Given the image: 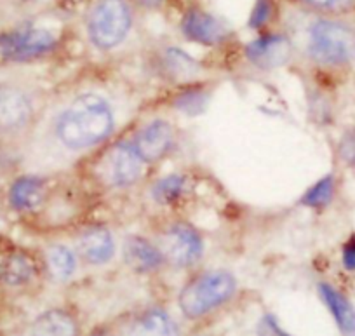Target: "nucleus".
<instances>
[{"label": "nucleus", "mask_w": 355, "mask_h": 336, "mask_svg": "<svg viewBox=\"0 0 355 336\" xmlns=\"http://www.w3.org/2000/svg\"><path fill=\"white\" fill-rule=\"evenodd\" d=\"M125 128L121 105L108 85H80L60 96L47 136L63 162H85Z\"/></svg>", "instance_id": "obj_1"}, {"label": "nucleus", "mask_w": 355, "mask_h": 336, "mask_svg": "<svg viewBox=\"0 0 355 336\" xmlns=\"http://www.w3.org/2000/svg\"><path fill=\"white\" fill-rule=\"evenodd\" d=\"M124 131L85 160V169L103 192H131L146 185L152 174Z\"/></svg>", "instance_id": "obj_2"}, {"label": "nucleus", "mask_w": 355, "mask_h": 336, "mask_svg": "<svg viewBox=\"0 0 355 336\" xmlns=\"http://www.w3.org/2000/svg\"><path fill=\"white\" fill-rule=\"evenodd\" d=\"M239 293V279L228 269H197L180 293L178 308L190 321H199L230 303Z\"/></svg>", "instance_id": "obj_3"}, {"label": "nucleus", "mask_w": 355, "mask_h": 336, "mask_svg": "<svg viewBox=\"0 0 355 336\" xmlns=\"http://www.w3.org/2000/svg\"><path fill=\"white\" fill-rule=\"evenodd\" d=\"M152 237L162 251L167 270L196 272L202 265L206 256V239L189 219L180 216L160 219L159 225L153 228Z\"/></svg>", "instance_id": "obj_4"}, {"label": "nucleus", "mask_w": 355, "mask_h": 336, "mask_svg": "<svg viewBox=\"0 0 355 336\" xmlns=\"http://www.w3.org/2000/svg\"><path fill=\"white\" fill-rule=\"evenodd\" d=\"M124 133L150 171L173 157L180 146V129L173 119L164 114L136 119Z\"/></svg>", "instance_id": "obj_5"}, {"label": "nucleus", "mask_w": 355, "mask_h": 336, "mask_svg": "<svg viewBox=\"0 0 355 336\" xmlns=\"http://www.w3.org/2000/svg\"><path fill=\"white\" fill-rule=\"evenodd\" d=\"M305 53L317 67H347L355 60V32L343 23L317 19L306 30Z\"/></svg>", "instance_id": "obj_6"}, {"label": "nucleus", "mask_w": 355, "mask_h": 336, "mask_svg": "<svg viewBox=\"0 0 355 336\" xmlns=\"http://www.w3.org/2000/svg\"><path fill=\"white\" fill-rule=\"evenodd\" d=\"M132 9L125 0H98L89 11L85 30L89 42L101 53L119 49L132 30Z\"/></svg>", "instance_id": "obj_7"}, {"label": "nucleus", "mask_w": 355, "mask_h": 336, "mask_svg": "<svg viewBox=\"0 0 355 336\" xmlns=\"http://www.w3.org/2000/svg\"><path fill=\"white\" fill-rule=\"evenodd\" d=\"M60 46L56 33L44 26H19L0 33V58L11 63H32L51 56Z\"/></svg>", "instance_id": "obj_8"}, {"label": "nucleus", "mask_w": 355, "mask_h": 336, "mask_svg": "<svg viewBox=\"0 0 355 336\" xmlns=\"http://www.w3.org/2000/svg\"><path fill=\"white\" fill-rule=\"evenodd\" d=\"M71 246L80 258L82 267L105 269L121 255V242L108 225L84 223L75 228L70 239Z\"/></svg>", "instance_id": "obj_9"}, {"label": "nucleus", "mask_w": 355, "mask_h": 336, "mask_svg": "<svg viewBox=\"0 0 355 336\" xmlns=\"http://www.w3.org/2000/svg\"><path fill=\"white\" fill-rule=\"evenodd\" d=\"M145 187L150 204L162 211L176 212L192 199L196 192V176L183 169L169 171L150 178Z\"/></svg>", "instance_id": "obj_10"}, {"label": "nucleus", "mask_w": 355, "mask_h": 336, "mask_svg": "<svg viewBox=\"0 0 355 336\" xmlns=\"http://www.w3.org/2000/svg\"><path fill=\"white\" fill-rule=\"evenodd\" d=\"M153 70L159 78L171 84V89L209 81L207 68L182 47L169 46L160 49L155 56Z\"/></svg>", "instance_id": "obj_11"}, {"label": "nucleus", "mask_w": 355, "mask_h": 336, "mask_svg": "<svg viewBox=\"0 0 355 336\" xmlns=\"http://www.w3.org/2000/svg\"><path fill=\"white\" fill-rule=\"evenodd\" d=\"M121 260L128 270L139 277H153L167 270L166 260L152 235L128 234L121 242Z\"/></svg>", "instance_id": "obj_12"}, {"label": "nucleus", "mask_w": 355, "mask_h": 336, "mask_svg": "<svg viewBox=\"0 0 355 336\" xmlns=\"http://www.w3.org/2000/svg\"><path fill=\"white\" fill-rule=\"evenodd\" d=\"M295 47L289 37L282 33H263L244 47L248 65L259 72H275L291 61Z\"/></svg>", "instance_id": "obj_13"}, {"label": "nucleus", "mask_w": 355, "mask_h": 336, "mask_svg": "<svg viewBox=\"0 0 355 336\" xmlns=\"http://www.w3.org/2000/svg\"><path fill=\"white\" fill-rule=\"evenodd\" d=\"M53 181L44 174H21L11 183L8 190V202L11 209L32 215L42 211L51 204L54 194Z\"/></svg>", "instance_id": "obj_14"}, {"label": "nucleus", "mask_w": 355, "mask_h": 336, "mask_svg": "<svg viewBox=\"0 0 355 336\" xmlns=\"http://www.w3.org/2000/svg\"><path fill=\"white\" fill-rule=\"evenodd\" d=\"M40 256L25 248H9L0 253V283L8 287H28L44 277Z\"/></svg>", "instance_id": "obj_15"}, {"label": "nucleus", "mask_w": 355, "mask_h": 336, "mask_svg": "<svg viewBox=\"0 0 355 336\" xmlns=\"http://www.w3.org/2000/svg\"><path fill=\"white\" fill-rule=\"evenodd\" d=\"M214 89H216V85L211 81L174 87L167 92L162 105L164 108L176 115H182V117H199V115L206 114L207 108H209Z\"/></svg>", "instance_id": "obj_16"}, {"label": "nucleus", "mask_w": 355, "mask_h": 336, "mask_svg": "<svg viewBox=\"0 0 355 336\" xmlns=\"http://www.w3.org/2000/svg\"><path fill=\"white\" fill-rule=\"evenodd\" d=\"M183 37L189 42L199 44L204 47H216L227 42L228 28L211 12L204 9L192 8L183 15L182 18Z\"/></svg>", "instance_id": "obj_17"}, {"label": "nucleus", "mask_w": 355, "mask_h": 336, "mask_svg": "<svg viewBox=\"0 0 355 336\" xmlns=\"http://www.w3.org/2000/svg\"><path fill=\"white\" fill-rule=\"evenodd\" d=\"M35 106L32 98L18 87H0V129L19 131L32 124Z\"/></svg>", "instance_id": "obj_18"}, {"label": "nucleus", "mask_w": 355, "mask_h": 336, "mask_svg": "<svg viewBox=\"0 0 355 336\" xmlns=\"http://www.w3.org/2000/svg\"><path fill=\"white\" fill-rule=\"evenodd\" d=\"M44 272L54 283L67 284L78 276L82 263L70 241H53L46 246L42 255Z\"/></svg>", "instance_id": "obj_19"}, {"label": "nucleus", "mask_w": 355, "mask_h": 336, "mask_svg": "<svg viewBox=\"0 0 355 336\" xmlns=\"http://www.w3.org/2000/svg\"><path fill=\"white\" fill-rule=\"evenodd\" d=\"M124 336H178V326L166 308L146 307L129 319Z\"/></svg>", "instance_id": "obj_20"}, {"label": "nucleus", "mask_w": 355, "mask_h": 336, "mask_svg": "<svg viewBox=\"0 0 355 336\" xmlns=\"http://www.w3.org/2000/svg\"><path fill=\"white\" fill-rule=\"evenodd\" d=\"M317 291L340 331L345 336H355V307L350 303V300L329 283H319Z\"/></svg>", "instance_id": "obj_21"}, {"label": "nucleus", "mask_w": 355, "mask_h": 336, "mask_svg": "<svg viewBox=\"0 0 355 336\" xmlns=\"http://www.w3.org/2000/svg\"><path fill=\"white\" fill-rule=\"evenodd\" d=\"M77 317L67 308H49L37 315L32 324V336H78Z\"/></svg>", "instance_id": "obj_22"}, {"label": "nucleus", "mask_w": 355, "mask_h": 336, "mask_svg": "<svg viewBox=\"0 0 355 336\" xmlns=\"http://www.w3.org/2000/svg\"><path fill=\"white\" fill-rule=\"evenodd\" d=\"M334 194H336V178L333 174H326L303 192L302 197H300V205L319 211V209L327 208L333 202Z\"/></svg>", "instance_id": "obj_23"}, {"label": "nucleus", "mask_w": 355, "mask_h": 336, "mask_svg": "<svg viewBox=\"0 0 355 336\" xmlns=\"http://www.w3.org/2000/svg\"><path fill=\"white\" fill-rule=\"evenodd\" d=\"M275 4L272 0H256L254 8H252L251 16H249V28L263 30L268 23L274 19Z\"/></svg>", "instance_id": "obj_24"}, {"label": "nucleus", "mask_w": 355, "mask_h": 336, "mask_svg": "<svg viewBox=\"0 0 355 336\" xmlns=\"http://www.w3.org/2000/svg\"><path fill=\"white\" fill-rule=\"evenodd\" d=\"M338 156L347 166H355V131H348L343 135L338 145Z\"/></svg>", "instance_id": "obj_25"}, {"label": "nucleus", "mask_w": 355, "mask_h": 336, "mask_svg": "<svg viewBox=\"0 0 355 336\" xmlns=\"http://www.w3.org/2000/svg\"><path fill=\"white\" fill-rule=\"evenodd\" d=\"M341 263L350 272L355 270V237L343 244V249H341Z\"/></svg>", "instance_id": "obj_26"}, {"label": "nucleus", "mask_w": 355, "mask_h": 336, "mask_svg": "<svg viewBox=\"0 0 355 336\" xmlns=\"http://www.w3.org/2000/svg\"><path fill=\"white\" fill-rule=\"evenodd\" d=\"M303 2L317 9H324V11H336V9L345 8L350 0H303Z\"/></svg>", "instance_id": "obj_27"}, {"label": "nucleus", "mask_w": 355, "mask_h": 336, "mask_svg": "<svg viewBox=\"0 0 355 336\" xmlns=\"http://www.w3.org/2000/svg\"><path fill=\"white\" fill-rule=\"evenodd\" d=\"M132 2L143 9H159L166 4L167 0H132Z\"/></svg>", "instance_id": "obj_28"}, {"label": "nucleus", "mask_w": 355, "mask_h": 336, "mask_svg": "<svg viewBox=\"0 0 355 336\" xmlns=\"http://www.w3.org/2000/svg\"><path fill=\"white\" fill-rule=\"evenodd\" d=\"M87 336H115V335H114V331H112V329H108V328H96V329H93V331L89 333Z\"/></svg>", "instance_id": "obj_29"}, {"label": "nucleus", "mask_w": 355, "mask_h": 336, "mask_svg": "<svg viewBox=\"0 0 355 336\" xmlns=\"http://www.w3.org/2000/svg\"><path fill=\"white\" fill-rule=\"evenodd\" d=\"M25 2H28V0H25Z\"/></svg>", "instance_id": "obj_30"}]
</instances>
